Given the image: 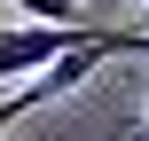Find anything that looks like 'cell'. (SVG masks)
<instances>
[{"label": "cell", "instance_id": "1", "mask_svg": "<svg viewBox=\"0 0 149 141\" xmlns=\"http://www.w3.org/2000/svg\"><path fill=\"white\" fill-rule=\"evenodd\" d=\"M71 39H86V24L71 16V24H39V16H24V24H0V86H16V78H31L39 63H55Z\"/></svg>", "mask_w": 149, "mask_h": 141}, {"label": "cell", "instance_id": "4", "mask_svg": "<svg viewBox=\"0 0 149 141\" xmlns=\"http://www.w3.org/2000/svg\"><path fill=\"white\" fill-rule=\"evenodd\" d=\"M0 141H8V126H0Z\"/></svg>", "mask_w": 149, "mask_h": 141}, {"label": "cell", "instance_id": "3", "mask_svg": "<svg viewBox=\"0 0 149 141\" xmlns=\"http://www.w3.org/2000/svg\"><path fill=\"white\" fill-rule=\"evenodd\" d=\"M134 55H149V31H141V39H134Z\"/></svg>", "mask_w": 149, "mask_h": 141}, {"label": "cell", "instance_id": "2", "mask_svg": "<svg viewBox=\"0 0 149 141\" xmlns=\"http://www.w3.org/2000/svg\"><path fill=\"white\" fill-rule=\"evenodd\" d=\"M16 16H39V24H71L79 16V0H8Z\"/></svg>", "mask_w": 149, "mask_h": 141}]
</instances>
